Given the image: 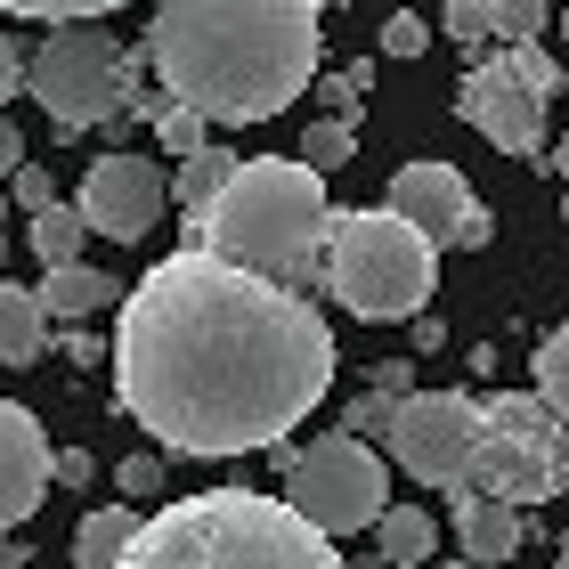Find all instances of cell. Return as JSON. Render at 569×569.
<instances>
[{
	"mask_svg": "<svg viewBox=\"0 0 569 569\" xmlns=\"http://www.w3.org/2000/svg\"><path fill=\"white\" fill-rule=\"evenodd\" d=\"M333 382V333L318 301L212 244L163 252L114 326V399L163 456L277 448Z\"/></svg>",
	"mask_w": 569,
	"mask_h": 569,
	"instance_id": "obj_1",
	"label": "cell"
},
{
	"mask_svg": "<svg viewBox=\"0 0 569 569\" xmlns=\"http://www.w3.org/2000/svg\"><path fill=\"white\" fill-rule=\"evenodd\" d=\"M147 66L220 131L269 122L326 66V0H163L147 24Z\"/></svg>",
	"mask_w": 569,
	"mask_h": 569,
	"instance_id": "obj_2",
	"label": "cell"
},
{
	"mask_svg": "<svg viewBox=\"0 0 569 569\" xmlns=\"http://www.w3.org/2000/svg\"><path fill=\"white\" fill-rule=\"evenodd\" d=\"M114 569H350L318 521H301L293 497L261 488H203L139 521L131 553Z\"/></svg>",
	"mask_w": 569,
	"mask_h": 569,
	"instance_id": "obj_3",
	"label": "cell"
},
{
	"mask_svg": "<svg viewBox=\"0 0 569 569\" xmlns=\"http://www.w3.org/2000/svg\"><path fill=\"white\" fill-rule=\"evenodd\" d=\"M196 244L228 252V261L261 269L277 284H326V237H333V203H326V171L301 154H252L237 163V179L188 220Z\"/></svg>",
	"mask_w": 569,
	"mask_h": 569,
	"instance_id": "obj_4",
	"label": "cell"
},
{
	"mask_svg": "<svg viewBox=\"0 0 569 569\" xmlns=\"http://www.w3.org/2000/svg\"><path fill=\"white\" fill-rule=\"evenodd\" d=\"M439 284V244L423 237L407 212H333V237H326V293L367 326H391V318H423Z\"/></svg>",
	"mask_w": 569,
	"mask_h": 569,
	"instance_id": "obj_5",
	"label": "cell"
},
{
	"mask_svg": "<svg viewBox=\"0 0 569 569\" xmlns=\"http://www.w3.org/2000/svg\"><path fill=\"white\" fill-rule=\"evenodd\" d=\"M33 98L49 107V122H58L66 139L98 131V122H122V107H131V82H139V58H122V41L107 33L98 17L82 24H49V41L33 49Z\"/></svg>",
	"mask_w": 569,
	"mask_h": 569,
	"instance_id": "obj_6",
	"label": "cell"
},
{
	"mask_svg": "<svg viewBox=\"0 0 569 569\" xmlns=\"http://www.w3.org/2000/svg\"><path fill=\"white\" fill-rule=\"evenodd\" d=\"M488 439L472 456V480L480 497H505V505H546L569 488V416H553L537 391H497L480 407Z\"/></svg>",
	"mask_w": 569,
	"mask_h": 569,
	"instance_id": "obj_7",
	"label": "cell"
},
{
	"mask_svg": "<svg viewBox=\"0 0 569 569\" xmlns=\"http://www.w3.org/2000/svg\"><path fill=\"white\" fill-rule=\"evenodd\" d=\"M284 463V497H293L301 521H318L326 537H350V529H375L391 512V463H382L358 431H318L309 448H269Z\"/></svg>",
	"mask_w": 569,
	"mask_h": 569,
	"instance_id": "obj_8",
	"label": "cell"
},
{
	"mask_svg": "<svg viewBox=\"0 0 569 569\" xmlns=\"http://www.w3.org/2000/svg\"><path fill=\"white\" fill-rule=\"evenodd\" d=\"M480 439H488L480 399H463V391H407L382 448H391V463H399L407 480H423V488H463V480H472Z\"/></svg>",
	"mask_w": 569,
	"mask_h": 569,
	"instance_id": "obj_9",
	"label": "cell"
},
{
	"mask_svg": "<svg viewBox=\"0 0 569 569\" xmlns=\"http://www.w3.org/2000/svg\"><path fill=\"white\" fill-rule=\"evenodd\" d=\"M546 107H553V98H537L521 73H512L505 49H497V58H472L463 82H456V114L472 122L497 154H537V147H546Z\"/></svg>",
	"mask_w": 569,
	"mask_h": 569,
	"instance_id": "obj_10",
	"label": "cell"
},
{
	"mask_svg": "<svg viewBox=\"0 0 569 569\" xmlns=\"http://www.w3.org/2000/svg\"><path fill=\"white\" fill-rule=\"evenodd\" d=\"M382 203H391V212H407L439 252H448V244H456V252H480L488 237H497V228H488V203L463 188V171L439 163V154H423V163H399Z\"/></svg>",
	"mask_w": 569,
	"mask_h": 569,
	"instance_id": "obj_11",
	"label": "cell"
},
{
	"mask_svg": "<svg viewBox=\"0 0 569 569\" xmlns=\"http://www.w3.org/2000/svg\"><path fill=\"white\" fill-rule=\"evenodd\" d=\"M163 196H171V179L163 163H147V154H98V163L82 171V220H90V237H114V244H139L154 220H163Z\"/></svg>",
	"mask_w": 569,
	"mask_h": 569,
	"instance_id": "obj_12",
	"label": "cell"
},
{
	"mask_svg": "<svg viewBox=\"0 0 569 569\" xmlns=\"http://www.w3.org/2000/svg\"><path fill=\"white\" fill-rule=\"evenodd\" d=\"M49 480H58V448H49L41 416L17 407V399H0V537L41 512Z\"/></svg>",
	"mask_w": 569,
	"mask_h": 569,
	"instance_id": "obj_13",
	"label": "cell"
},
{
	"mask_svg": "<svg viewBox=\"0 0 569 569\" xmlns=\"http://www.w3.org/2000/svg\"><path fill=\"white\" fill-rule=\"evenodd\" d=\"M448 521H456V546H463V561H480V569L512 561V553H521V537H529L521 505H505V497H480V488H456Z\"/></svg>",
	"mask_w": 569,
	"mask_h": 569,
	"instance_id": "obj_14",
	"label": "cell"
},
{
	"mask_svg": "<svg viewBox=\"0 0 569 569\" xmlns=\"http://www.w3.org/2000/svg\"><path fill=\"white\" fill-rule=\"evenodd\" d=\"M41 342H49L41 284H9V277H0V367H33Z\"/></svg>",
	"mask_w": 569,
	"mask_h": 569,
	"instance_id": "obj_15",
	"label": "cell"
},
{
	"mask_svg": "<svg viewBox=\"0 0 569 569\" xmlns=\"http://www.w3.org/2000/svg\"><path fill=\"white\" fill-rule=\"evenodd\" d=\"M41 301H49V318L82 326V318H98V309H122V284H114L107 269L66 261V269H49V277H41Z\"/></svg>",
	"mask_w": 569,
	"mask_h": 569,
	"instance_id": "obj_16",
	"label": "cell"
},
{
	"mask_svg": "<svg viewBox=\"0 0 569 569\" xmlns=\"http://www.w3.org/2000/svg\"><path fill=\"white\" fill-rule=\"evenodd\" d=\"M131 537H139V505L82 512V529H73V569H114L122 553H131Z\"/></svg>",
	"mask_w": 569,
	"mask_h": 569,
	"instance_id": "obj_17",
	"label": "cell"
},
{
	"mask_svg": "<svg viewBox=\"0 0 569 569\" xmlns=\"http://www.w3.org/2000/svg\"><path fill=\"white\" fill-rule=\"evenodd\" d=\"M375 553L391 561V569H423V561L439 553V521H431L423 505H391V512L375 521Z\"/></svg>",
	"mask_w": 569,
	"mask_h": 569,
	"instance_id": "obj_18",
	"label": "cell"
},
{
	"mask_svg": "<svg viewBox=\"0 0 569 569\" xmlns=\"http://www.w3.org/2000/svg\"><path fill=\"white\" fill-rule=\"evenodd\" d=\"M228 179H237V154H228V147H196V154H179V171H171V203L196 220Z\"/></svg>",
	"mask_w": 569,
	"mask_h": 569,
	"instance_id": "obj_19",
	"label": "cell"
},
{
	"mask_svg": "<svg viewBox=\"0 0 569 569\" xmlns=\"http://www.w3.org/2000/svg\"><path fill=\"white\" fill-rule=\"evenodd\" d=\"M82 237H90L82 203H49V212H33V252H41V269L82 261Z\"/></svg>",
	"mask_w": 569,
	"mask_h": 569,
	"instance_id": "obj_20",
	"label": "cell"
},
{
	"mask_svg": "<svg viewBox=\"0 0 569 569\" xmlns=\"http://www.w3.org/2000/svg\"><path fill=\"white\" fill-rule=\"evenodd\" d=\"M154 139H163V154H196V147H212V114L188 107V98H163V114H154Z\"/></svg>",
	"mask_w": 569,
	"mask_h": 569,
	"instance_id": "obj_21",
	"label": "cell"
},
{
	"mask_svg": "<svg viewBox=\"0 0 569 569\" xmlns=\"http://www.w3.org/2000/svg\"><path fill=\"white\" fill-rule=\"evenodd\" d=\"M537 399H546L553 416H569V326H553L546 342H537Z\"/></svg>",
	"mask_w": 569,
	"mask_h": 569,
	"instance_id": "obj_22",
	"label": "cell"
},
{
	"mask_svg": "<svg viewBox=\"0 0 569 569\" xmlns=\"http://www.w3.org/2000/svg\"><path fill=\"white\" fill-rule=\"evenodd\" d=\"M9 17H41V24H82V17H114L131 0H0Z\"/></svg>",
	"mask_w": 569,
	"mask_h": 569,
	"instance_id": "obj_23",
	"label": "cell"
},
{
	"mask_svg": "<svg viewBox=\"0 0 569 569\" xmlns=\"http://www.w3.org/2000/svg\"><path fill=\"white\" fill-rule=\"evenodd\" d=\"M488 33H497L505 49L537 41V33H546V0H488Z\"/></svg>",
	"mask_w": 569,
	"mask_h": 569,
	"instance_id": "obj_24",
	"label": "cell"
},
{
	"mask_svg": "<svg viewBox=\"0 0 569 569\" xmlns=\"http://www.w3.org/2000/svg\"><path fill=\"white\" fill-rule=\"evenodd\" d=\"M391 416H399V391H382V382H367V391L350 399L342 431H358V439H391Z\"/></svg>",
	"mask_w": 569,
	"mask_h": 569,
	"instance_id": "obj_25",
	"label": "cell"
},
{
	"mask_svg": "<svg viewBox=\"0 0 569 569\" xmlns=\"http://www.w3.org/2000/svg\"><path fill=\"white\" fill-rule=\"evenodd\" d=\"M350 147H358V139H350V122H333V114H326V122H309V131H301V163L333 171V163H350Z\"/></svg>",
	"mask_w": 569,
	"mask_h": 569,
	"instance_id": "obj_26",
	"label": "cell"
},
{
	"mask_svg": "<svg viewBox=\"0 0 569 569\" xmlns=\"http://www.w3.org/2000/svg\"><path fill=\"white\" fill-rule=\"evenodd\" d=\"M505 58H512V73H521L537 98H553V90H561V66H553V49H546V41H512Z\"/></svg>",
	"mask_w": 569,
	"mask_h": 569,
	"instance_id": "obj_27",
	"label": "cell"
},
{
	"mask_svg": "<svg viewBox=\"0 0 569 569\" xmlns=\"http://www.w3.org/2000/svg\"><path fill=\"white\" fill-rule=\"evenodd\" d=\"M114 488H122L131 505L163 497V456H122V463H114Z\"/></svg>",
	"mask_w": 569,
	"mask_h": 569,
	"instance_id": "obj_28",
	"label": "cell"
},
{
	"mask_svg": "<svg viewBox=\"0 0 569 569\" xmlns=\"http://www.w3.org/2000/svg\"><path fill=\"white\" fill-rule=\"evenodd\" d=\"M9 196H17V212L33 220V212H49V203H58V179H49L41 163H17V171H9Z\"/></svg>",
	"mask_w": 569,
	"mask_h": 569,
	"instance_id": "obj_29",
	"label": "cell"
},
{
	"mask_svg": "<svg viewBox=\"0 0 569 569\" xmlns=\"http://www.w3.org/2000/svg\"><path fill=\"white\" fill-rule=\"evenodd\" d=\"M439 33H448V41H497V33H488V0H448V9H439Z\"/></svg>",
	"mask_w": 569,
	"mask_h": 569,
	"instance_id": "obj_30",
	"label": "cell"
},
{
	"mask_svg": "<svg viewBox=\"0 0 569 569\" xmlns=\"http://www.w3.org/2000/svg\"><path fill=\"white\" fill-rule=\"evenodd\" d=\"M423 49H431V24L416 9H399L391 24H382V58H423Z\"/></svg>",
	"mask_w": 569,
	"mask_h": 569,
	"instance_id": "obj_31",
	"label": "cell"
},
{
	"mask_svg": "<svg viewBox=\"0 0 569 569\" xmlns=\"http://www.w3.org/2000/svg\"><path fill=\"white\" fill-rule=\"evenodd\" d=\"M358 90H367L358 73H318V98H326V114H333V122H350V114H358Z\"/></svg>",
	"mask_w": 569,
	"mask_h": 569,
	"instance_id": "obj_32",
	"label": "cell"
},
{
	"mask_svg": "<svg viewBox=\"0 0 569 569\" xmlns=\"http://www.w3.org/2000/svg\"><path fill=\"white\" fill-rule=\"evenodd\" d=\"M24 73H33V58H24V49H17L9 33H0V107H9V98L24 90Z\"/></svg>",
	"mask_w": 569,
	"mask_h": 569,
	"instance_id": "obj_33",
	"label": "cell"
},
{
	"mask_svg": "<svg viewBox=\"0 0 569 569\" xmlns=\"http://www.w3.org/2000/svg\"><path fill=\"white\" fill-rule=\"evenodd\" d=\"M367 382H382V391H399V399H407V391H416V367H407V358H382Z\"/></svg>",
	"mask_w": 569,
	"mask_h": 569,
	"instance_id": "obj_34",
	"label": "cell"
},
{
	"mask_svg": "<svg viewBox=\"0 0 569 569\" xmlns=\"http://www.w3.org/2000/svg\"><path fill=\"white\" fill-rule=\"evenodd\" d=\"M58 480H66V488H90V480H98V463H90L82 448H66V456H58Z\"/></svg>",
	"mask_w": 569,
	"mask_h": 569,
	"instance_id": "obj_35",
	"label": "cell"
},
{
	"mask_svg": "<svg viewBox=\"0 0 569 569\" xmlns=\"http://www.w3.org/2000/svg\"><path fill=\"white\" fill-rule=\"evenodd\" d=\"M17 163H24V131H17V122H9V114H0V179H9Z\"/></svg>",
	"mask_w": 569,
	"mask_h": 569,
	"instance_id": "obj_36",
	"label": "cell"
},
{
	"mask_svg": "<svg viewBox=\"0 0 569 569\" xmlns=\"http://www.w3.org/2000/svg\"><path fill=\"white\" fill-rule=\"evenodd\" d=\"M0 569H24V546H9V537H0Z\"/></svg>",
	"mask_w": 569,
	"mask_h": 569,
	"instance_id": "obj_37",
	"label": "cell"
},
{
	"mask_svg": "<svg viewBox=\"0 0 569 569\" xmlns=\"http://www.w3.org/2000/svg\"><path fill=\"white\" fill-rule=\"evenodd\" d=\"M546 171H561V179H569V131H561V147H553V163H546Z\"/></svg>",
	"mask_w": 569,
	"mask_h": 569,
	"instance_id": "obj_38",
	"label": "cell"
},
{
	"mask_svg": "<svg viewBox=\"0 0 569 569\" xmlns=\"http://www.w3.org/2000/svg\"><path fill=\"white\" fill-rule=\"evenodd\" d=\"M350 569H391V561H382V553H375V561H350Z\"/></svg>",
	"mask_w": 569,
	"mask_h": 569,
	"instance_id": "obj_39",
	"label": "cell"
},
{
	"mask_svg": "<svg viewBox=\"0 0 569 569\" xmlns=\"http://www.w3.org/2000/svg\"><path fill=\"white\" fill-rule=\"evenodd\" d=\"M439 569H480V561H439Z\"/></svg>",
	"mask_w": 569,
	"mask_h": 569,
	"instance_id": "obj_40",
	"label": "cell"
},
{
	"mask_svg": "<svg viewBox=\"0 0 569 569\" xmlns=\"http://www.w3.org/2000/svg\"><path fill=\"white\" fill-rule=\"evenodd\" d=\"M9 203H17V196H0V220H9Z\"/></svg>",
	"mask_w": 569,
	"mask_h": 569,
	"instance_id": "obj_41",
	"label": "cell"
},
{
	"mask_svg": "<svg viewBox=\"0 0 569 569\" xmlns=\"http://www.w3.org/2000/svg\"><path fill=\"white\" fill-rule=\"evenodd\" d=\"M561 41H569V17H561Z\"/></svg>",
	"mask_w": 569,
	"mask_h": 569,
	"instance_id": "obj_42",
	"label": "cell"
},
{
	"mask_svg": "<svg viewBox=\"0 0 569 569\" xmlns=\"http://www.w3.org/2000/svg\"><path fill=\"white\" fill-rule=\"evenodd\" d=\"M0 252H9V237H0Z\"/></svg>",
	"mask_w": 569,
	"mask_h": 569,
	"instance_id": "obj_43",
	"label": "cell"
}]
</instances>
